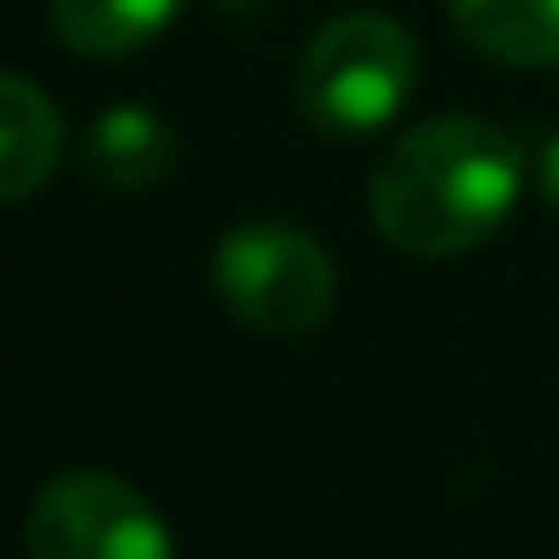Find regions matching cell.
I'll return each instance as SVG.
<instances>
[{"mask_svg": "<svg viewBox=\"0 0 559 559\" xmlns=\"http://www.w3.org/2000/svg\"><path fill=\"white\" fill-rule=\"evenodd\" d=\"M523 199V151L475 115L421 121L379 157L373 223L409 259H451L481 247Z\"/></svg>", "mask_w": 559, "mask_h": 559, "instance_id": "1", "label": "cell"}, {"mask_svg": "<svg viewBox=\"0 0 559 559\" xmlns=\"http://www.w3.org/2000/svg\"><path fill=\"white\" fill-rule=\"evenodd\" d=\"M415 91V37L385 13H343L307 43L295 97L319 133L361 139L397 121Z\"/></svg>", "mask_w": 559, "mask_h": 559, "instance_id": "2", "label": "cell"}, {"mask_svg": "<svg viewBox=\"0 0 559 559\" xmlns=\"http://www.w3.org/2000/svg\"><path fill=\"white\" fill-rule=\"evenodd\" d=\"M211 283H217L223 307L265 337H301V331L325 325V313L337 307L331 253L289 223H247V229L223 235L217 259H211Z\"/></svg>", "mask_w": 559, "mask_h": 559, "instance_id": "3", "label": "cell"}, {"mask_svg": "<svg viewBox=\"0 0 559 559\" xmlns=\"http://www.w3.org/2000/svg\"><path fill=\"white\" fill-rule=\"evenodd\" d=\"M25 559H181L163 511L109 469H61L25 511Z\"/></svg>", "mask_w": 559, "mask_h": 559, "instance_id": "4", "label": "cell"}, {"mask_svg": "<svg viewBox=\"0 0 559 559\" xmlns=\"http://www.w3.org/2000/svg\"><path fill=\"white\" fill-rule=\"evenodd\" d=\"M61 145L67 133L49 91L19 73H0V205H19L37 187H49V175L61 169Z\"/></svg>", "mask_w": 559, "mask_h": 559, "instance_id": "5", "label": "cell"}, {"mask_svg": "<svg viewBox=\"0 0 559 559\" xmlns=\"http://www.w3.org/2000/svg\"><path fill=\"white\" fill-rule=\"evenodd\" d=\"M85 169L103 187H121V193H145L163 175L175 169V133L157 109L145 103H115L97 115L85 139Z\"/></svg>", "mask_w": 559, "mask_h": 559, "instance_id": "6", "label": "cell"}, {"mask_svg": "<svg viewBox=\"0 0 559 559\" xmlns=\"http://www.w3.org/2000/svg\"><path fill=\"white\" fill-rule=\"evenodd\" d=\"M451 25L506 67H559V0H451Z\"/></svg>", "mask_w": 559, "mask_h": 559, "instance_id": "7", "label": "cell"}, {"mask_svg": "<svg viewBox=\"0 0 559 559\" xmlns=\"http://www.w3.org/2000/svg\"><path fill=\"white\" fill-rule=\"evenodd\" d=\"M187 0H49V19L79 55H133L181 19Z\"/></svg>", "mask_w": 559, "mask_h": 559, "instance_id": "8", "label": "cell"}, {"mask_svg": "<svg viewBox=\"0 0 559 559\" xmlns=\"http://www.w3.org/2000/svg\"><path fill=\"white\" fill-rule=\"evenodd\" d=\"M535 181H542V199L559 211V133L542 145V163H535Z\"/></svg>", "mask_w": 559, "mask_h": 559, "instance_id": "9", "label": "cell"}]
</instances>
